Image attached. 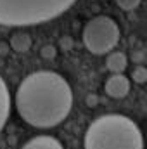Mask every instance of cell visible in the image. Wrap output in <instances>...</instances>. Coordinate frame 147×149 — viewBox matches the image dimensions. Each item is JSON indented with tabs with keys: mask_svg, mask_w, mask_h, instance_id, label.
Segmentation results:
<instances>
[{
	"mask_svg": "<svg viewBox=\"0 0 147 149\" xmlns=\"http://www.w3.org/2000/svg\"><path fill=\"white\" fill-rule=\"evenodd\" d=\"M73 108V90L62 74L42 70L28 74L16 90V109L35 128L62 123Z\"/></svg>",
	"mask_w": 147,
	"mask_h": 149,
	"instance_id": "cell-1",
	"label": "cell"
},
{
	"mask_svg": "<svg viewBox=\"0 0 147 149\" xmlns=\"http://www.w3.org/2000/svg\"><path fill=\"white\" fill-rule=\"evenodd\" d=\"M85 149H144L139 125L125 114H102L85 132Z\"/></svg>",
	"mask_w": 147,
	"mask_h": 149,
	"instance_id": "cell-2",
	"label": "cell"
},
{
	"mask_svg": "<svg viewBox=\"0 0 147 149\" xmlns=\"http://www.w3.org/2000/svg\"><path fill=\"white\" fill-rule=\"evenodd\" d=\"M76 0H0V24L30 26L50 21Z\"/></svg>",
	"mask_w": 147,
	"mask_h": 149,
	"instance_id": "cell-3",
	"label": "cell"
},
{
	"mask_svg": "<svg viewBox=\"0 0 147 149\" xmlns=\"http://www.w3.org/2000/svg\"><path fill=\"white\" fill-rule=\"evenodd\" d=\"M81 38L92 54H109L119 42V26L109 16H95L85 24Z\"/></svg>",
	"mask_w": 147,
	"mask_h": 149,
	"instance_id": "cell-4",
	"label": "cell"
},
{
	"mask_svg": "<svg viewBox=\"0 0 147 149\" xmlns=\"http://www.w3.org/2000/svg\"><path fill=\"white\" fill-rule=\"evenodd\" d=\"M130 78H126L125 74H111L104 83V90L106 94L112 99H123L128 95L130 92Z\"/></svg>",
	"mask_w": 147,
	"mask_h": 149,
	"instance_id": "cell-5",
	"label": "cell"
},
{
	"mask_svg": "<svg viewBox=\"0 0 147 149\" xmlns=\"http://www.w3.org/2000/svg\"><path fill=\"white\" fill-rule=\"evenodd\" d=\"M21 149H64V146L50 135H37L30 139Z\"/></svg>",
	"mask_w": 147,
	"mask_h": 149,
	"instance_id": "cell-6",
	"label": "cell"
},
{
	"mask_svg": "<svg viewBox=\"0 0 147 149\" xmlns=\"http://www.w3.org/2000/svg\"><path fill=\"white\" fill-rule=\"evenodd\" d=\"M9 114H10V94H9V88L3 78L0 76V132L5 127Z\"/></svg>",
	"mask_w": 147,
	"mask_h": 149,
	"instance_id": "cell-7",
	"label": "cell"
},
{
	"mask_svg": "<svg viewBox=\"0 0 147 149\" xmlns=\"http://www.w3.org/2000/svg\"><path fill=\"white\" fill-rule=\"evenodd\" d=\"M106 66L112 74H123V71L126 70L128 66V59L123 52L119 50H114L107 54V59H106Z\"/></svg>",
	"mask_w": 147,
	"mask_h": 149,
	"instance_id": "cell-8",
	"label": "cell"
},
{
	"mask_svg": "<svg viewBox=\"0 0 147 149\" xmlns=\"http://www.w3.org/2000/svg\"><path fill=\"white\" fill-rule=\"evenodd\" d=\"M12 47H14V50H17V52H26L30 47H31V40H30V37L28 35H14V38H12Z\"/></svg>",
	"mask_w": 147,
	"mask_h": 149,
	"instance_id": "cell-9",
	"label": "cell"
},
{
	"mask_svg": "<svg viewBox=\"0 0 147 149\" xmlns=\"http://www.w3.org/2000/svg\"><path fill=\"white\" fill-rule=\"evenodd\" d=\"M132 78H133V81H137V83H146L147 81V68L137 66V68L133 70V73H132Z\"/></svg>",
	"mask_w": 147,
	"mask_h": 149,
	"instance_id": "cell-10",
	"label": "cell"
},
{
	"mask_svg": "<svg viewBox=\"0 0 147 149\" xmlns=\"http://www.w3.org/2000/svg\"><path fill=\"white\" fill-rule=\"evenodd\" d=\"M118 5H119V9H123V10H135L139 5H140V0H114Z\"/></svg>",
	"mask_w": 147,
	"mask_h": 149,
	"instance_id": "cell-11",
	"label": "cell"
}]
</instances>
